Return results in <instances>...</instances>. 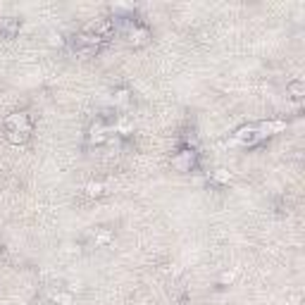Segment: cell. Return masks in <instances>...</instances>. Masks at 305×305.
<instances>
[{"mask_svg":"<svg viewBox=\"0 0 305 305\" xmlns=\"http://www.w3.org/2000/svg\"><path fill=\"white\" fill-rule=\"evenodd\" d=\"M169 165H172V169L179 172V174H189V172H193V167H196V150H193V148H182L179 152L172 155Z\"/></svg>","mask_w":305,"mask_h":305,"instance_id":"cell-1","label":"cell"},{"mask_svg":"<svg viewBox=\"0 0 305 305\" xmlns=\"http://www.w3.org/2000/svg\"><path fill=\"white\" fill-rule=\"evenodd\" d=\"M108 138H110V129H108V124L105 122H93L91 126H88L86 131V141L91 145H103V143H108Z\"/></svg>","mask_w":305,"mask_h":305,"instance_id":"cell-2","label":"cell"},{"mask_svg":"<svg viewBox=\"0 0 305 305\" xmlns=\"http://www.w3.org/2000/svg\"><path fill=\"white\" fill-rule=\"evenodd\" d=\"M5 131H29L31 134V119L27 112H12L5 117Z\"/></svg>","mask_w":305,"mask_h":305,"instance_id":"cell-3","label":"cell"},{"mask_svg":"<svg viewBox=\"0 0 305 305\" xmlns=\"http://www.w3.org/2000/svg\"><path fill=\"white\" fill-rule=\"evenodd\" d=\"M19 31H22V19H17V17H5L3 22H0V34L5 41H12V38L19 36Z\"/></svg>","mask_w":305,"mask_h":305,"instance_id":"cell-4","label":"cell"},{"mask_svg":"<svg viewBox=\"0 0 305 305\" xmlns=\"http://www.w3.org/2000/svg\"><path fill=\"white\" fill-rule=\"evenodd\" d=\"M255 131L260 134V138L274 136V134H282V131H286V122H284V119H267V122L258 124V126H255Z\"/></svg>","mask_w":305,"mask_h":305,"instance_id":"cell-5","label":"cell"},{"mask_svg":"<svg viewBox=\"0 0 305 305\" xmlns=\"http://www.w3.org/2000/svg\"><path fill=\"white\" fill-rule=\"evenodd\" d=\"M234 141H236V143H241V145H255L258 141H260V134L255 131V126H243V129L236 131Z\"/></svg>","mask_w":305,"mask_h":305,"instance_id":"cell-6","label":"cell"},{"mask_svg":"<svg viewBox=\"0 0 305 305\" xmlns=\"http://www.w3.org/2000/svg\"><path fill=\"white\" fill-rule=\"evenodd\" d=\"M84 193H86L91 200H98V198H103L105 193H108V189H105V184L103 182H88L86 189H84Z\"/></svg>","mask_w":305,"mask_h":305,"instance_id":"cell-7","label":"cell"},{"mask_svg":"<svg viewBox=\"0 0 305 305\" xmlns=\"http://www.w3.org/2000/svg\"><path fill=\"white\" fill-rule=\"evenodd\" d=\"M115 241V234L110 232V229H95V234H93V243L98 248H105V246H110Z\"/></svg>","mask_w":305,"mask_h":305,"instance_id":"cell-8","label":"cell"},{"mask_svg":"<svg viewBox=\"0 0 305 305\" xmlns=\"http://www.w3.org/2000/svg\"><path fill=\"white\" fill-rule=\"evenodd\" d=\"M286 93H289L293 100H300V98L305 95V81H300V79L289 81V86H286Z\"/></svg>","mask_w":305,"mask_h":305,"instance_id":"cell-9","label":"cell"},{"mask_svg":"<svg viewBox=\"0 0 305 305\" xmlns=\"http://www.w3.org/2000/svg\"><path fill=\"white\" fill-rule=\"evenodd\" d=\"M50 300H53V305H72L74 303V293L72 291H53Z\"/></svg>","mask_w":305,"mask_h":305,"instance_id":"cell-10","label":"cell"},{"mask_svg":"<svg viewBox=\"0 0 305 305\" xmlns=\"http://www.w3.org/2000/svg\"><path fill=\"white\" fill-rule=\"evenodd\" d=\"M210 179L215 184H219V186H229V184H232V172L224 169V167H219V169H215V172L210 174Z\"/></svg>","mask_w":305,"mask_h":305,"instance_id":"cell-11","label":"cell"},{"mask_svg":"<svg viewBox=\"0 0 305 305\" xmlns=\"http://www.w3.org/2000/svg\"><path fill=\"white\" fill-rule=\"evenodd\" d=\"M5 138H8L12 145H24L31 138V134H29V131H8Z\"/></svg>","mask_w":305,"mask_h":305,"instance_id":"cell-12","label":"cell"},{"mask_svg":"<svg viewBox=\"0 0 305 305\" xmlns=\"http://www.w3.org/2000/svg\"><path fill=\"white\" fill-rule=\"evenodd\" d=\"M48 45H50V48H65L67 45V38L62 36V34H60V31H48Z\"/></svg>","mask_w":305,"mask_h":305,"instance_id":"cell-13","label":"cell"},{"mask_svg":"<svg viewBox=\"0 0 305 305\" xmlns=\"http://www.w3.org/2000/svg\"><path fill=\"white\" fill-rule=\"evenodd\" d=\"M131 98H129V91L126 88H117L115 93H112V105L115 108H122V105H126Z\"/></svg>","mask_w":305,"mask_h":305,"instance_id":"cell-14","label":"cell"},{"mask_svg":"<svg viewBox=\"0 0 305 305\" xmlns=\"http://www.w3.org/2000/svg\"><path fill=\"white\" fill-rule=\"evenodd\" d=\"M115 134H122V136H129L134 134V124L126 119V117H119V122L115 124Z\"/></svg>","mask_w":305,"mask_h":305,"instance_id":"cell-15","label":"cell"},{"mask_svg":"<svg viewBox=\"0 0 305 305\" xmlns=\"http://www.w3.org/2000/svg\"><path fill=\"white\" fill-rule=\"evenodd\" d=\"M236 276H239V272H236V269H226V272H222V274H219V284H222V286H232V284L236 282Z\"/></svg>","mask_w":305,"mask_h":305,"instance_id":"cell-16","label":"cell"},{"mask_svg":"<svg viewBox=\"0 0 305 305\" xmlns=\"http://www.w3.org/2000/svg\"><path fill=\"white\" fill-rule=\"evenodd\" d=\"M165 272L172 274V276H179V274H182V267H179L176 262H172V265H165Z\"/></svg>","mask_w":305,"mask_h":305,"instance_id":"cell-17","label":"cell"},{"mask_svg":"<svg viewBox=\"0 0 305 305\" xmlns=\"http://www.w3.org/2000/svg\"><path fill=\"white\" fill-rule=\"evenodd\" d=\"M65 253L67 255H77L79 253V246H77V243H65Z\"/></svg>","mask_w":305,"mask_h":305,"instance_id":"cell-18","label":"cell"}]
</instances>
